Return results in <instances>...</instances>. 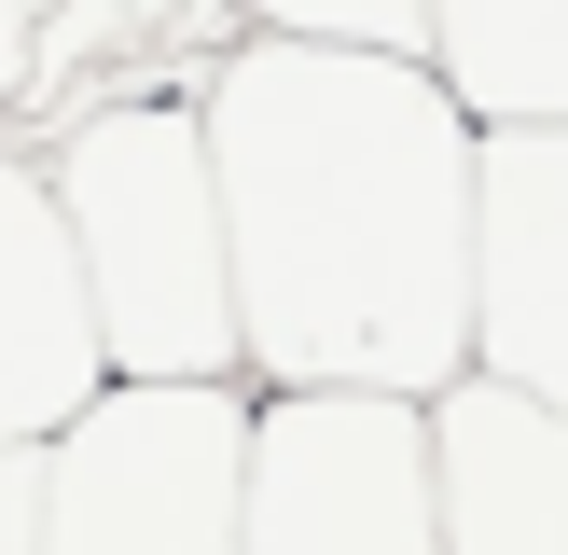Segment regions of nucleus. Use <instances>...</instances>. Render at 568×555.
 <instances>
[{"label":"nucleus","instance_id":"obj_1","mask_svg":"<svg viewBox=\"0 0 568 555\" xmlns=\"http://www.w3.org/2000/svg\"><path fill=\"white\" fill-rule=\"evenodd\" d=\"M236 278V389L444 403L471 375V111L430 56L250 28L194 83Z\"/></svg>","mask_w":568,"mask_h":555},{"label":"nucleus","instance_id":"obj_2","mask_svg":"<svg viewBox=\"0 0 568 555\" xmlns=\"http://www.w3.org/2000/svg\"><path fill=\"white\" fill-rule=\"evenodd\" d=\"M55 236H70L83 320L111 389H236V278H222V194L194 98H98L42 153Z\"/></svg>","mask_w":568,"mask_h":555},{"label":"nucleus","instance_id":"obj_3","mask_svg":"<svg viewBox=\"0 0 568 555\" xmlns=\"http://www.w3.org/2000/svg\"><path fill=\"white\" fill-rule=\"evenodd\" d=\"M250 389H98L42 444V555H236Z\"/></svg>","mask_w":568,"mask_h":555},{"label":"nucleus","instance_id":"obj_4","mask_svg":"<svg viewBox=\"0 0 568 555\" xmlns=\"http://www.w3.org/2000/svg\"><path fill=\"white\" fill-rule=\"evenodd\" d=\"M236 555H444L430 527V416L347 389H250V486Z\"/></svg>","mask_w":568,"mask_h":555},{"label":"nucleus","instance_id":"obj_5","mask_svg":"<svg viewBox=\"0 0 568 555\" xmlns=\"http://www.w3.org/2000/svg\"><path fill=\"white\" fill-rule=\"evenodd\" d=\"M471 375L568 416V125L471 139Z\"/></svg>","mask_w":568,"mask_h":555},{"label":"nucleus","instance_id":"obj_6","mask_svg":"<svg viewBox=\"0 0 568 555\" xmlns=\"http://www.w3.org/2000/svg\"><path fill=\"white\" fill-rule=\"evenodd\" d=\"M98 320H83L70 236L28 153H0V458H42L83 403H98Z\"/></svg>","mask_w":568,"mask_h":555},{"label":"nucleus","instance_id":"obj_7","mask_svg":"<svg viewBox=\"0 0 568 555\" xmlns=\"http://www.w3.org/2000/svg\"><path fill=\"white\" fill-rule=\"evenodd\" d=\"M430 416V527L444 555H568V416L458 375Z\"/></svg>","mask_w":568,"mask_h":555},{"label":"nucleus","instance_id":"obj_8","mask_svg":"<svg viewBox=\"0 0 568 555\" xmlns=\"http://www.w3.org/2000/svg\"><path fill=\"white\" fill-rule=\"evenodd\" d=\"M430 83L471 111V139L568 125V14H430Z\"/></svg>","mask_w":568,"mask_h":555},{"label":"nucleus","instance_id":"obj_9","mask_svg":"<svg viewBox=\"0 0 568 555\" xmlns=\"http://www.w3.org/2000/svg\"><path fill=\"white\" fill-rule=\"evenodd\" d=\"M0 555H42V458H0Z\"/></svg>","mask_w":568,"mask_h":555},{"label":"nucleus","instance_id":"obj_10","mask_svg":"<svg viewBox=\"0 0 568 555\" xmlns=\"http://www.w3.org/2000/svg\"><path fill=\"white\" fill-rule=\"evenodd\" d=\"M42 83V14H0V98H28Z\"/></svg>","mask_w":568,"mask_h":555}]
</instances>
